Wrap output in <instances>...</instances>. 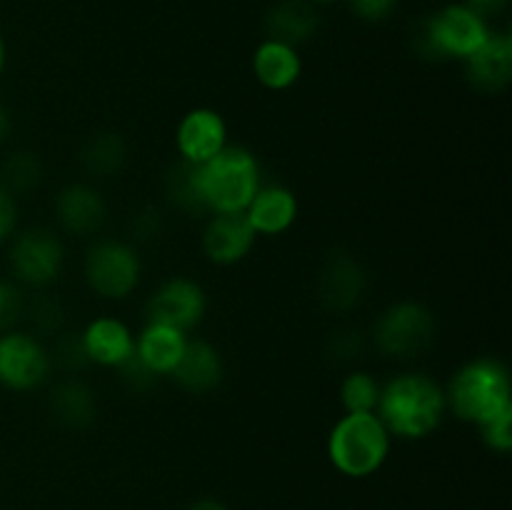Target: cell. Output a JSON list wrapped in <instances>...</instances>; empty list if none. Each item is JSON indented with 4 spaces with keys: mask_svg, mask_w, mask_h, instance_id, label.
I'll return each mask as SVG.
<instances>
[{
    "mask_svg": "<svg viewBox=\"0 0 512 510\" xmlns=\"http://www.w3.org/2000/svg\"><path fill=\"white\" fill-rule=\"evenodd\" d=\"M378 408L388 433L400 438H425L443 420L448 400L445 390L430 375L405 373L380 390Z\"/></svg>",
    "mask_w": 512,
    "mask_h": 510,
    "instance_id": "cell-1",
    "label": "cell"
},
{
    "mask_svg": "<svg viewBox=\"0 0 512 510\" xmlns=\"http://www.w3.org/2000/svg\"><path fill=\"white\" fill-rule=\"evenodd\" d=\"M445 400L460 420L483 428L512 410L508 370L498 360H473L455 373Z\"/></svg>",
    "mask_w": 512,
    "mask_h": 510,
    "instance_id": "cell-2",
    "label": "cell"
},
{
    "mask_svg": "<svg viewBox=\"0 0 512 510\" xmlns=\"http://www.w3.org/2000/svg\"><path fill=\"white\" fill-rule=\"evenodd\" d=\"M200 190L213 213H245L260 188V170L253 153L225 145L208 163L198 165Z\"/></svg>",
    "mask_w": 512,
    "mask_h": 510,
    "instance_id": "cell-3",
    "label": "cell"
},
{
    "mask_svg": "<svg viewBox=\"0 0 512 510\" xmlns=\"http://www.w3.org/2000/svg\"><path fill=\"white\" fill-rule=\"evenodd\" d=\"M390 433L375 413H348L333 428L328 455L340 473L350 478L373 475L385 463Z\"/></svg>",
    "mask_w": 512,
    "mask_h": 510,
    "instance_id": "cell-4",
    "label": "cell"
},
{
    "mask_svg": "<svg viewBox=\"0 0 512 510\" xmlns=\"http://www.w3.org/2000/svg\"><path fill=\"white\" fill-rule=\"evenodd\" d=\"M490 35L488 20L480 18L478 13L465 3L445 5L443 10L428 18L418 33V50L428 58H468L473 55L485 38Z\"/></svg>",
    "mask_w": 512,
    "mask_h": 510,
    "instance_id": "cell-5",
    "label": "cell"
},
{
    "mask_svg": "<svg viewBox=\"0 0 512 510\" xmlns=\"http://www.w3.org/2000/svg\"><path fill=\"white\" fill-rule=\"evenodd\" d=\"M435 318L425 305L398 303L380 315L375 343L393 358H415L433 345Z\"/></svg>",
    "mask_w": 512,
    "mask_h": 510,
    "instance_id": "cell-6",
    "label": "cell"
},
{
    "mask_svg": "<svg viewBox=\"0 0 512 510\" xmlns=\"http://www.w3.org/2000/svg\"><path fill=\"white\" fill-rule=\"evenodd\" d=\"M85 278L103 298H125L140 280V260L125 243L105 240L90 248L85 258Z\"/></svg>",
    "mask_w": 512,
    "mask_h": 510,
    "instance_id": "cell-7",
    "label": "cell"
},
{
    "mask_svg": "<svg viewBox=\"0 0 512 510\" xmlns=\"http://www.w3.org/2000/svg\"><path fill=\"white\" fill-rule=\"evenodd\" d=\"M145 315H148V325H165V328L188 333L205 315L203 288L188 278L168 280L148 300Z\"/></svg>",
    "mask_w": 512,
    "mask_h": 510,
    "instance_id": "cell-8",
    "label": "cell"
},
{
    "mask_svg": "<svg viewBox=\"0 0 512 510\" xmlns=\"http://www.w3.org/2000/svg\"><path fill=\"white\" fill-rule=\"evenodd\" d=\"M10 268L20 283L35 288L53 283L63 268V245L48 230H25L10 248Z\"/></svg>",
    "mask_w": 512,
    "mask_h": 510,
    "instance_id": "cell-9",
    "label": "cell"
},
{
    "mask_svg": "<svg viewBox=\"0 0 512 510\" xmlns=\"http://www.w3.org/2000/svg\"><path fill=\"white\" fill-rule=\"evenodd\" d=\"M50 358L43 345L25 333H0V385L10 390H33L45 380Z\"/></svg>",
    "mask_w": 512,
    "mask_h": 510,
    "instance_id": "cell-10",
    "label": "cell"
},
{
    "mask_svg": "<svg viewBox=\"0 0 512 510\" xmlns=\"http://www.w3.org/2000/svg\"><path fill=\"white\" fill-rule=\"evenodd\" d=\"M365 290V270L348 253H333L318 275V298L330 313H348Z\"/></svg>",
    "mask_w": 512,
    "mask_h": 510,
    "instance_id": "cell-11",
    "label": "cell"
},
{
    "mask_svg": "<svg viewBox=\"0 0 512 510\" xmlns=\"http://www.w3.org/2000/svg\"><path fill=\"white\" fill-rule=\"evenodd\" d=\"M470 83L483 93H503L512 80V38L490 33L485 43L465 58Z\"/></svg>",
    "mask_w": 512,
    "mask_h": 510,
    "instance_id": "cell-12",
    "label": "cell"
},
{
    "mask_svg": "<svg viewBox=\"0 0 512 510\" xmlns=\"http://www.w3.org/2000/svg\"><path fill=\"white\" fill-rule=\"evenodd\" d=\"M225 130L223 118L210 108H195L180 120L178 125V150L183 160L195 165L208 163L213 155L225 148Z\"/></svg>",
    "mask_w": 512,
    "mask_h": 510,
    "instance_id": "cell-13",
    "label": "cell"
},
{
    "mask_svg": "<svg viewBox=\"0 0 512 510\" xmlns=\"http://www.w3.org/2000/svg\"><path fill=\"white\" fill-rule=\"evenodd\" d=\"M255 230L245 213H215L203 235V250L213 263L233 265L250 253Z\"/></svg>",
    "mask_w": 512,
    "mask_h": 510,
    "instance_id": "cell-14",
    "label": "cell"
},
{
    "mask_svg": "<svg viewBox=\"0 0 512 510\" xmlns=\"http://www.w3.org/2000/svg\"><path fill=\"white\" fill-rule=\"evenodd\" d=\"M245 218L253 225L255 233H285L298 218V200H295L293 190L283 188V185L258 188L255 198L245 208Z\"/></svg>",
    "mask_w": 512,
    "mask_h": 510,
    "instance_id": "cell-15",
    "label": "cell"
},
{
    "mask_svg": "<svg viewBox=\"0 0 512 510\" xmlns=\"http://www.w3.org/2000/svg\"><path fill=\"white\" fill-rule=\"evenodd\" d=\"M173 375L190 393H208V390L218 388L223 380V360L213 345L205 340H193V343H185Z\"/></svg>",
    "mask_w": 512,
    "mask_h": 510,
    "instance_id": "cell-16",
    "label": "cell"
},
{
    "mask_svg": "<svg viewBox=\"0 0 512 510\" xmlns=\"http://www.w3.org/2000/svg\"><path fill=\"white\" fill-rule=\"evenodd\" d=\"M55 210H58V220L63 223V228L75 235L95 233L105 220L103 198L88 185H68L65 190H60Z\"/></svg>",
    "mask_w": 512,
    "mask_h": 510,
    "instance_id": "cell-17",
    "label": "cell"
},
{
    "mask_svg": "<svg viewBox=\"0 0 512 510\" xmlns=\"http://www.w3.org/2000/svg\"><path fill=\"white\" fill-rule=\"evenodd\" d=\"M270 40L285 45H300L310 40L318 30V10L310 0H280L268 13Z\"/></svg>",
    "mask_w": 512,
    "mask_h": 510,
    "instance_id": "cell-18",
    "label": "cell"
},
{
    "mask_svg": "<svg viewBox=\"0 0 512 510\" xmlns=\"http://www.w3.org/2000/svg\"><path fill=\"white\" fill-rule=\"evenodd\" d=\"M300 55L293 45L278 43V40H265L258 45L253 55V73L265 88L285 90L300 78Z\"/></svg>",
    "mask_w": 512,
    "mask_h": 510,
    "instance_id": "cell-19",
    "label": "cell"
},
{
    "mask_svg": "<svg viewBox=\"0 0 512 510\" xmlns=\"http://www.w3.org/2000/svg\"><path fill=\"white\" fill-rule=\"evenodd\" d=\"M88 358L98 365L118 368L125 358L135 350V340L130 330L115 318H100L85 328L83 333Z\"/></svg>",
    "mask_w": 512,
    "mask_h": 510,
    "instance_id": "cell-20",
    "label": "cell"
},
{
    "mask_svg": "<svg viewBox=\"0 0 512 510\" xmlns=\"http://www.w3.org/2000/svg\"><path fill=\"white\" fill-rule=\"evenodd\" d=\"M185 343L188 340L180 330L165 328V325H148L135 343V353L155 375H165L173 373L180 355H183Z\"/></svg>",
    "mask_w": 512,
    "mask_h": 510,
    "instance_id": "cell-21",
    "label": "cell"
},
{
    "mask_svg": "<svg viewBox=\"0 0 512 510\" xmlns=\"http://www.w3.org/2000/svg\"><path fill=\"white\" fill-rule=\"evenodd\" d=\"M50 410L68 428H85L95 420L93 390L80 380L58 383L50 393Z\"/></svg>",
    "mask_w": 512,
    "mask_h": 510,
    "instance_id": "cell-22",
    "label": "cell"
},
{
    "mask_svg": "<svg viewBox=\"0 0 512 510\" xmlns=\"http://www.w3.org/2000/svg\"><path fill=\"white\" fill-rule=\"evenodd\" d=\"M165 193L168 198L178 205L183 213L203 215L208 213V205L203 200V190H200V175L198 165L180 160L178 165L168 170L165 175Z\"/></svg>",
    "mask_w": 512,
    "mask_h": 510,
    "instance_id": "cell-23",
    "label": "cell"
},
{
    "mask_svg": "<svg viewBox=\"0 0 512 510\" xmlns=\"http://www.w3.org/2000/svg\"><path fill=\"white\" fill-rule=\"evenodd\" d=\"M80 160H83V168L88 170V173H95L98 178L115 175L125 163L123 138L115 133L95 135V138H90L88 145L83 148Z\"/></svg>",
    "mask_w": 512,
    "mask_h": 510,
    "instance_id": "cell-24",
    "label": "cell"
},
{
    "mask_svg": "<svg viewBox=\"0 0 512 510\" xmlns=\"http://www.w3.org/2000/svg\"><path fill=\"white\" fill-rule=\"evenodd\" d=\"M380 388L373 375L350 373L340 385V400L345 413H373L378 408Z\"/></svg>",
    "mask_w": 512,
    "mask_h": 510,
    "instance_id": "cell-25",
    "label": "cell"
},
{
    "mask_svg": "<svg viewBox=\"0 0 512 510\" xmlns=\"http://www.w3.org/2000/svg\"><path fill=\"white\" fill-rule=\"evenodd\" d=\"M40 163L33 153H13L0 170V185L8 193H28L38 185Z\"/></svg>",
    "mask_w": 512,
    "mask_h": 510,
    "instance_id": "cell-26",
    "label": "cell"
},
{
    "mask_svg": "<svg viewBox=\"0 0 512 510\" xmlns=\"http://www.w3.org/2000/svg\"><path fill=\"white\" fill-rule=\"evenodd\" d=\"M480 435H483V440L488 448L498 450V453H510V448H512V410L498 415V418L490 420V423H485L483 428H480Z\"/></svg>",
    "mask_w": 512,
    "mask_h": 510,
    "instance_id": "cell-27",
    "label": "cell"
},
{
    "mask_svg": "<svg viewBox=\"0 0 512 510\" xmlns=\"http://www.w3.org/2000/svg\"><path fill=\"white\" fill-rule=\"evenodd\" d=\"M23 315V295L8 280H0V333H8Z\"/></svg>",
    "mask_w": 512,
    "mask_h": 510,
    "instance_id": "cell-28",
    "label": "cell"
},
{
    "mask_svg": "<svg viewBox=\"0 0 512 510\" xmlns=\"http://www.w3.org/2000/svg\"><path fill=\"white\" fill-rule=\"evenodd\" d=\"M118 368H120V375H123L125 385H128L130 390L150 388V385L155 383V378H158V375H155L153 370H150L148 365L138 358V353H135V350L123 360V363L118 365Z\"/></svg>",
    "mask_w": 512,
    "mask_h": 510,
    "instance_id": "cell-29",
    "label": "cell"
},
{
    "mask_svg": "<svg viewBox=\"0 0 512 510\" xmlns=\"http://www.w3.org/2000/svg\"><path fill=\"white\" fill-rule=\"evenodd\" d=\"M400 0H348L350 10L358 15L360 20H368V23H380V20L390 18L398 8Z\"/></svg>",
    "mask_w": 512,
    "mask_h": 510,
    "instance_id": "cell-30",
    "label": "cell"
},
{
    "mask_svg": "<svg viewBox=\"0 0 512 510\" xmlns=\"http://www.w3.org/2000/svg\"><path fill=\"white\" fill-rule=\"evenodd\" d=\"M55 360H58L63 368H80V365L88 363V350H85V343H83V335H68V338H63L58 343V348H55Z\"/></svg>",
    "mask_w": 512,
    "mask_h": 510,
    "instance_id": "cell-31",
    "label": "cell"
},
{
    "mask_svg": "<svg viewBox=\"0 0 512 510\" xmlns=\"http://www.w3.org/2000/svg\"><path fill=\"white\" fill-rule=\"evenodd\" d=\"M63 318H65V310L55 298H43L35 303L33 320L40 330H58L60 323H63Z\"/></svg>",
    "mask_w": 512,
    "mask_h": 510,
    "instance_id": "cell-32",
    "label": "cell"
},
{
    "mask_svg": "<svg viewBox=\"0 0 512 510\" xmlns=\"http://www.w3.org/2000/svg\"><path fill=\"white\" fill-rule=\"evenodd\" d=\"M15 223H18V205H15V195L0 185V243L13 235Z\"/></svg>",
    "mask_w": 512,
    "mask_h": 510,
    "instance_id": "cell-33",
    "label": "cell"
},
{
    "mask_svg": "<svg viewBox=\"0 0 512 510\" xmlns=\"http://www.w3.org/2000/svg\"><path fill=\"white\" fill-rule=\"evenodd\" d=\"M330 353L338 360H350L360 353V335L348 330V333L333 335V343H330Z\"/></svg>",
    "mask_w": 512,
    "mask_h": 510,
    "instance_id": "cell-34",
    "label": "cell"
},
{
    "mask_svg": "<svg viewBox=\"0 0 512 510\" xmlns=\"http://www.w3.org/2000/svg\"><path fill=\"white\" fill-rule=\"evenodd\" d=\"M465 5H468L473 13H478L483 20H490V18H495V15L505 13L510 5V0H465Z\"/></svg>",
    "mask_w": 512,
    "mask_h": 510,
    "instance_id": "cell-35",
    "label": "cell"
},
{
    "mask_svg": "<svg viewBox=\"0 0 512 510\" xmlns=\"http://www.w3.org/2000/svg\"><path fill=\"white\" fill-rule=\"evenodd\" d=\"M158 228H160V218L155 210H145V213L135 215L133 230L140 235V238H150V235L158 233Z\"/></svg>",
    "mask_w": 512,
    "mask_h": 510,
    "instance_id": "cell-36",
    "label": "cell"
},
{
    "mask_svg": "<svg viewBox=\"0 0 512 510\" xmlns=\"http://www.w3.org/2000/svg\"><path fill=\"white\" fill-rule=\"evenodd\" d=\"M188 510H228V508H225L223 503H218V500H210V498H205V500H198V503H193V505H190Z\"/></svg>",
    "mask_w": 512,
    "mask_h": 510,
    "instance_id": "cell-37",
    "label": "cell"
},
{
    "mask_svg": "<svg viewBox=\"0 0 512 510\" xmlns=\"http://www.w3.org/2000/svg\"><path fill=\"white\" fill-rule=\"evenodd\" d=\"M8 130H10V118H8V110H5L3 105H0V140H3L5 135H8Z\"/></svg>",
    "mask_w": 512,
    "mask_h": 510,
    "instance_id": "cell-38",
    "label": "cell"
},
{
    "mask_svg": "<svg viewBox=\"0 0 512 510\" xmlns=\"http://www.w3.org/2000/svg\"><path fill=\"white\" fill-rule=\"evenodd\" d=\"M5 68V43H3V35H0V73Z\"/></svg>",
    "mask_w": 512,
    "mask_h": 510,
    "instance_id": "cell-39",
    "label": "cell"
},
{
    "mask_svg": "<svg viewBox=\"0 0 512 510\" xmlns=\"http://www.w3.org/2000/svg\"><path fill=\"white\" fill-rule=\"evenodd\" d=\"M313 5H328V3H335V0H310Z\"/></svg>",
    "mask_w": 512,
    "mask_h": 510,
    "instance_id": "cell-40",
    "label": "cell"
}]
</instances>
